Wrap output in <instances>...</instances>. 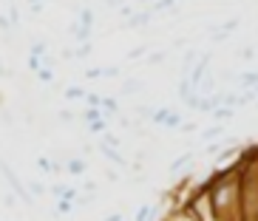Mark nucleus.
I'll use <instances>...</instances> for the list:
<instances>
[{"mask_svg":"<svg viewBox=\"0 0 258 221\" xmlns=\"http://www.w3.org/2000/svg\"><path fill=\"white\" fill-rule=\"evenodd\" d=\"M142 88H145V83H142V80H128V83L122 85V94L128 97V94H137V91H142Z\"/></svg>","mask_w":258,"mask_h":221,"instance_id":"obj_5","label":"nucleus"},{"mask_svg":"<svg viewBox=\"0 0 258 221\" xmlns=\"http://www.w3.org/2000/svg\"><path fill=\"white\" fill-rule=\"evenodd\" d=\"M85 97V91L83 88H77V85H71L69 91H66V99H83Z\"/></svg>","mask_w":258,"mask_h":221,"instance_id":"obj_9","label":"nucleus"},{"mask_svg":"<svg viewBox=\"0 0 258 221\" xmlns=\"http://www.w3.org/2000/svg\"><path fill=\"white\" fill-rule=\"evenodd\" d=\"M238 85H241L244 91H255L258 88V71H244V74L238 77Z\"/></svg>","mask_w":258,"mask_h":221,"instance_id":"obj_3","label":"nucleus"},{"mask_svg":"<svg viewBox=\"0 0 258 221\" xmlns=\"http://www.w3.org/2000/svg\"><path fill=\"white\" fill-rule=\"evenodd\" d=\"M57 207H60V213H71V201H57Z\"/></svg>","mask_w":258,"mask_h":221,"instance_id":"obj_23","label":"nucleus"},{"mask_svg":"<svg viewBox=\"0 0 258 221\" xmlns=\"http://www.w3.org/2000/svg\"><path fill=\"white\" fill-rule=\"evenodd\" d=\"M0 77H3V60H0Z\"/></svg>","mask_w":258,"mask_h":221,"instance_id":"obj_26","label":"nucleus"},{"mask_svg":"<svg viewBox=\"0 0 258 221\" xmlns=\"http://www.w3.org/2000/svg\"><path fill=\"white\" fill-rule=\"evenodd\" d=\"M0 29H12V23H9V17H0Z\"/></svg>","mask_w":258,"mask_h":221,"instance_id":"obj_25","label":"nucleus"},{"mask_svg":"<svg viewBox=\"0 0 258 221\" xmlns=\"http://www.w3.org/2000/svg\"><path fill=\"white\" fill-rule=\"evenodd\" d=\"M88 130H91V133H108V122L105 119H97V122L88 125Z\"/></svg>","mask_w":258,"mask_h":221,"instance_id":"obj_6","label":"nucleus"},{"mask_svg":"<svg viewBox=\"0 0 258 221\" xmlns=\"http://www.w3.org/2000/svg\"><path fill=\"white\" fill-rule=\"evenodd\" d=\"M116 74H119V65H108V68H102V77H108V80L116 77Z\"/></svg>","mask_w":258,"mask_h":221,"instance_id":"obj_15","label":"nucleus"},{"mask_svg":"<svg viewBox=\"0 0 258 221\" xmlns=\"http://www.w3.org/2000/svg\"><path fill=\"white\" fill-rule=\"evenodd\" d=\"M255 105H258V102H255Z\"/></svg>","mask_w":258,"mask_h":221,"instance_id":"obj_27","label":"nucleus"},{"mask_svg":"<svg viewBox=\"0 0 258 221\" xmlns=\"http://www.w3.org/2000/svg\"><path fill=\"white\" fill-rule=\"evenodd\" d=\"M62 170H66V173H71V176H83L85 170H88V165H85L83 156H71V159L66 162V168H62Z\"/></svg>","mask_w":258,"mask_h":221,"instance_id":"obj_2","label":"nucleus"},{"mask_svg":"<svg viewBox=\"0 0 258 221\" xmlns=\"http://www.w3.org/2000/svg\"><path fill=\"white\" fill-rule=\"evenodd\" d=\"M88 54H91V46H88V43H83V46H80V48L74 51V57H77V60H85Z\"/></svg>","mask_w":258,"mask_h":221,"instance_id":"obj_12","label":"nucleus"},{"mask_svg":"<svg viewBox=\"0 0 258 221\" xmlns=\"http://www.w3.org/2000/svg\"><path fill=\"white\" fill-rule=\"evenodd\" d=\"M179 130H184V133H190V130H196V125H193V122H182V128H179Z\"/></svg>","mask_w":258,"mask_h":221,"instance_id":"obj_24","label":"nucleus"},{"mask_svg":"<svg viewBox=\"0 0 258 221\" xmlns=\"http://www.w3.org/2000/svg\"><path fill=\"white\" fill-rule=\"evenodd\" d=\"M213 116H216V119H227V116H233V108H216V111H213Z\"/></svg>","mask_w":258,"mask_h":221,"instance_id":"obj_10","label":"nucleus"},{"mask_svg":"<svg viewBox=\"0 0 258 221\" xmlns=\"http://www.w3.org/2000/svg\"><path fill=\"white\" fill-rule=\"evenodd\" d=\"M85 77H88V80H99V77H102V68H88Z\"/></svg>","mask_w":258,"mask_h":221,"instance_id":"obj_16","label":"nucleus"},{"mask_svg":"<svg viewBox=\"0 0 258 221\" xmlns=\"http://www.w3.org/2000/svg\"><path fill=\"white\" fill-rule=\"evenodd\" d=\"M145 23H151V12H142V15L131 17V26H145Z\"/></svg>","mask_w":258,"mask_h":221,"instance_id":"obj_8","label":"nucleus"},{"mask_svg":"<svg viewBox=\"0 0 258 221\" xmlns=\"http://www.w3.org/2000/svg\"><path fill=\"white\" fill-rule=\"evenodd\" d=\"M88 34H91V29H88V26H80V29L74 31V37L83 40V43H88Z\"/></svg>","mask_w":258,"mask_h":221,"instance_id":"obj_11","label":"nucleus"},{"mask_svg":"<svg viewBox=\"0 0 258 221\" xmlns=\"http://www.w3.org/2000/svg\"><path fill=\"white\" fill-rule=\"evenodd\" d=\"M241 60H255V51H252V48H244V51H241Z\"/></svg>","mask_w":258,"mask_h":221,"instance_id":"obj_21","label":"nucleus"},{"mask_svg":"<svg viewBox=\"0 0 258 221\" xmlns=\"http://www.w3.org/2000/svg\"><path fill=\"white\" fill-rule=\"evenodd\" d=\"M165 57H167V54H151V57H148V62H153V65H156V62H162Z\"/></svg>","mask_w":258,"mask_h":221,"instance_id":"obj_22","label":"nucleus"},{"mask_svg":"<svg viewBox=\"0 0 258 221\" xmlns=\"http://www.w3.org/2000/svg\"><path fill=\"white\" fill-rule=\"evenodd\" d=\"M139 57H145V48L139 46V48H134V51L128 54V60H139Z\"/></svg>","mask_w":258,"mask_h":221,"instance_id":"obj_17","label":"nucleus"},{"mask_svg":"<svg viewBox=\"0 0 258 221\" xmlns=\"http://www.w3.org/2000/svg\"><path fill=\"white\" fill-rule=\"evenodd\" d=\"M193 159H196V153H193V151H190V153H184V156H179V159H176L173 165H170V173H179V170H184V168H187V165H190Z\"/></svg>","mask_w":258,"mask_h":221,"instance_id":"obj_4","label":"nucleus"},{"mask_svg":"<svg viewBox=\"0 0 258 221\" xmlns=\"http://www.w3.org/2000/svg\"><path fill=\"white\" fill-rule=\"evenodd\" d=\"M85 97H88V105H91V108L102 105V97H99V94H85Z\"/></svg>","mask_w":258,"mask_h":221,"instance_id":"obj_14","label":"nucleus"},{"mask_svg":"<svg viewBox=\"0 0 258 221\" xmlns=\"http://www.w3.org/2000/svg\"><path fill=\"white\" fill-rule=\"evenodd\" d=\"M3 204H6V207H15V204H17V198L12 196V193H6V196H3Z\"/></svg>","mask_w":258,"mask_h":221,"instance_id":"obj_20","label":"nucleus"},{"mask_svg":"<svg viewBox=\"0 0 258 221\" xmlns=\"http://www.w3.org/2000/svg\"><path fill=\"white\" fill-rule=\"evenodd\" d=\"M37 80H43V83H51V80H54L51 68H46V65H43V68L37 71Z\"/></svg>","mask_w":258,"mask_h":221,"instance_id":"obj_13","label":"nucleus"},{"mask_svg":"<svg viewBox=\"0 0 258 221\" xmlns=\"http://www.w3.org/2000/svg\"><path fill=\"white\" fill-rule=\"evenodd\" d=\"M221 133H224V128H221V125H213V128H207L202 136H205V139H219Z\"/></svg>","mask_w":258,"mask_h":221,"instance_id":"obj_7","label":"nucleus"},{"mask_svg":"<svg viewBox=\"0 0 258 221\" xmlns=\"http://www.w3.org/2000/svg\"><path fill=\"white\" fill-rule=\"evenodd\" d=\"M71 119H74V114H71V111H62V114H60V122L62 125H69Z\"/></svg>","mask_w":258,"mask_h":221,"instance_id":"obj_19","label":"nucleus"},{"mask_svg":"<svg viewBox=\"0 0 258 221\" xmlns=\"http://www.w3.org/2000/svg\"><path fill=\"white\" fill-rule=\"evenodd\" d=\"M37 168H40V170H54V165H51L48 159H37Z\"/></svg>","mask_w":258,"mask_h":221,"instance_id":"obj_18","label":"nucleus"},{"mask_svg":"<svg viewBox=\"0 0 258 221\" xmlns=\"http://www.w3.org/2000/svg\"><path fill=\"white\" fill-rule=\"evenodd\" d=\"M162 221H202V218H199L190 207L182 204V207H176V210H170V213H165V215H162Z\"/></svg>","mask_w":258,"mask_h":221,"instance_id":"obj_1","label":"nucleus"}]
</instances>
